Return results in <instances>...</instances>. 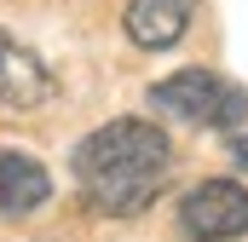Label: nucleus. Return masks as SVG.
Instances as JSON below:
<instances>
[{"mask_svg": "<svg viewBox=\"0 0 248 242\" xmlns=\"http://www.w3.org/2000/svg\"><path fill=\"white\" fill-rule=\"evenodd\" d=\"M75 190L98 219H139L173 179V144L156 121L116 116L93 127L69 156Z\"/></svg>", "mask_w": 248, "mask_h": 242, "instance_id": "1", "label": "nucleus"}, {"mask_svg": "<svg viewBox=\"0 0 248 242\" xmlns=\"http://www.w3.org/2000/svg\"><path fill=\"white\" fill-rule=\"evenodd\" d=\"M150 110H162L173 121H190V127H243L248 92L237 81L214 75V69H179V75L150 87Z\"/></svg>", "mask_w": 248, "mask_h": 242, "instance_id": "2", "label": "nucleus"}, {"mask_svg": "<svg viewBox=\"0 0 248 242\" xmlns=\"http://www.w3.org/2000/svg\"><path fill=\"white\" fill-rule=\"evenodd\" d=\"M179 231L190 242H237V237H248V190L237 179H202L179 202Z\"/></svg>", "mask_w": 248, "mask_h": 242, "instance_id": "3", "label": "nucleus"}, {"mask_svg": "<svg viewBox=\"0 0 248 242\" xmlns=\"http://www.w3.org/2000/svg\"><path fill=\"white\" fill-rule=\"evenodd\" d=\"M58 98V81H52V69L35 58L29 46H17L12 35H0V110H41V104H52Z\"/></svg>", "mask_w": 248, "mask_h": 242, "instance_id": "4", "label": "nucleus"}, {"mask_svg": "<svg viewBox=\"0 0 248 242\" xmlns=\"http://www.w3.org/2000/svg\"><path fill=\"white\" fill-rule=\"evenodd\" d=\"M190 17H196L190 0H127L122 29H127L133 46H144V52H168V46H179V41L190 35Z\"/></svg>", "mask_w": 248, "mask_h": 242, "instance_id": "5", "label": "nucleus"}, {"mask_svg": "<svg viewBox=\"0 0 248 242\" xmlns=\"http://www.w3.org/2000/svg\"><path fill=\"white\" fill-rule=\"evenodd\" d=\"M52 202V173L29 150H0V219L41 213Z\"/></svg>", "mask_w": 248, "mask_h": 242, "instance_id": "6", "label": "nucleus"}, {"mask_svg": "<svg viewBox=\"0 0 248 242\" xmlns=\"http://www.w3.org/2000/svg\"><path fill=\"white\" fill-rule=\"evenodd\" d=\"M225 156H231V167H243V173H248V138H231Z\"/></svg>", "mask_w": 248, "mask_h": 242, "instance_id": "7", "label": "nucleus"}]
</instances>
